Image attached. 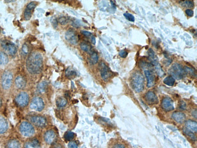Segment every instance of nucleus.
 I'll use <instances>...</instances> for the list:
<instances>
[{"mask_svg": "<svg viewBox=\"0 0 197 148\" xmlns=\"http://www.w3.org/2000/svg\"><path fill=\"white\" fill-rule=\"evenodd\" d=\"M76 75H77V73H76V72H75V70H73L68 69L66 71V75L67 77H69V78L75 77Z\"/></svg>", "mask_w": 197, "mask_h": 148, "instance_id": "obj_35", "label": "nucleus"}, {"mask_svg": "<svg viewBox=\"0 0 197 148\" xmlns=\"http://www.w3.org/2000/svg\"><path fill=\"white\" fill-rule=\"evenodd\" d=\"M172 118L178 123H182L186 119V116L181 112H175L172 114Z\"/></svg>", "mask_w": 197, "mask_h": 148, "instance_id": "obj_19", "label": "nucleus"}, {"mask_svg": "<svg viewBox=\"0 0 197 148\" xmlns=\"http://www.w3.org/2000/svg\"><path fill=\"white\" fill-rule=\"evenodd\" d=\"M124 16L129 21H131V22H134L135 21V17H133L131 14L124 13Z\"/></svg>", "mask_w": 197, "mask_h": 148, "instance_id": "obj_38", "label": "nucleus"}, {"mask_svg": "<svg viewBox=\"0 0 197 148\" xmlns=\"http://www.w3.org/2000/svg\"><path fill=\"white\" fill-rule=\"evenodd\" d=\"M8 129V122L6 118L0 116V133H4Z\"/></svg>", "mask_w": 197, "mask_h": 148, "instance_id": "obj_22", "label": "nucleus"}, {"mask_svg": "<svg viewBox=\"0 0 197 148\" xmlns=\"http://www.w3.org/2000/svg\"><path fill=\"white\" fill-rule=\"evenodd\" d=\"M6 148H21V144L18 140L12 139L7 143Z\"/></svg>", "mask_w": 197, "mask_h": 148, "instance_id": "obj_23", "label": "nucleus"}, {"mask_svg": "<svg viewBox=\"0 0 197 148\" xmlns=\"http://www.w3.org/2000/svg\"><path fill=\"white\" fill-rule=\"evenodd\" d=\"M8 57L7 55L3 52L0 51V65H4L8 63Z\"/></svg>", "mask_w": 197, "mask_h": 148, "instance_id": "obj_27", "label": "nucleus"}, {"mask_svg": "<svg viewBox=\"0 0 197 148\" xmlns=\"http://www.w3.org/2000/svg\"><path fill=\"white\" fill-rule=\"evenodd\" d=\"M112 148H126V146L123 143H115V145H114Z\"/></svg>", "mask_w": 197, "mask_h": 148, "instance_id": "obj_41", "label": "nucleus"}, {"mask_svg": "<svg viewBox=\"0 0 197 148\" xmlns=\"http://www.w3.org/2000/svg\"><path fill=\"white\" fill-rule=\"evenodd\" d=\"M181 5L182 7L187 8H193L194 7V2L192 1H180Z\"/></svg>", "mask_w": 197, "mask_h": 148, "instance_id": "obj_30", "label": "nucleus"}, {"mask_svg": "<svg viewBox=\"0 0 197 148\" xmlns=\"http://www.w3.org/2000/svg\"><path fill=\"white\" fill-rule=\"evenodd\" d=\"M184 72L186 74H189V75L193 76V77H194V76L195 77L196 76V71H195V70L194 68L186 66V67H184Z\"/></svg>", "mask_w": 197, "mask_h": 148, "instance_id": "obj_31", "label": "nucleus"}, {"mask_svg": "<svg viewBox=\"0 0 197 148\" xmlns=\"http://www.w3.org/2000/svg\"><path fill=\"white\" fill-rule=\"evenodd\" d=\"M75 137V133L71 131L66 132L64 135V138L66 141H71Z\"/></svg>", "mask_w": 197, "mask_h": 148, "instance_id": "obj_32", "label": "nucleus"}, {"mask_svg": "<svg viewBox=\"0 0 197 148\" xmlns=\"http://www.w3.org/2000/svg\"><path fill=\"white\" fill-rule=\"evenodd\" d=\"M44 108V103L43 99L38 97H36L33 98L30 104V108L32 110L38 111V112H41V111H43Z\"/></svg>", "mask_w": 197, "mask_h": 148, "instance_id": "obj_7", "label": "nucleus"}, {"mask_svg": "<svg viewBox=\"0 0 197 148\" xmlns=\"http://www.w3.org/2000/svg\"><path fill=\"white\" fill-rule=\"evenodd\" d=\"M169 72L175 80H181L185 75L184 68L178 63H175L171 66Z\"/></svg>", "mask_w": 197, "mask_h": 148, "instance_id": "obj_3", "label": "nucleus"}, {"mask_svg": "<svg viewBox=\"0 0 197 148\" xmlns=\"http://www.w3.org/2000/svg\"><path fill=\"white\" fill-rule=\"evenodd\" d=\"M99 67L101 78L105 81L108 80L112 77V72L111 71V69L104 62H101Z\"/></svg>", "mask_w": 197, "mask_h": 148, "instance_id": "obj_9", "label": "nucleus"}, {"mask_svg": "<svg viewBox=\"0 0 197 148\" xmlns=\"http://www.w3.org/2000/svg\"><path fill=\"white\" fill-rule=\"evenodd\" d=\"M44 138L48 144H52L56 140V133L53 130H49L44 133Z\"/></svg>", "mask_w": 197, "mask_h": 148, "instance_id": "obj_15", "label": "nucleus"}, {"mask_svg": "<svg viewBox=\"0 0 197 148\" xmlns=\"http://www.w3.org/2000/svg\"><path fill=\"white\" fill-rule=\"evenodd\" d=\"M192 115L195 118H197V110L196 109L195 110V112H194V111H193L192 112Z\"/></svg>", "mask_w": 197, "mask_h": 148, "instance_id": "obj_48", "label": "nucleus"}, {"mask_svg": "<svg viewBox=\"0 0 197 148\" xmlns=\"http://www.w3.org/2000/svg\"><path fill=\"white\" fill-rule=\"evenodd\" d=\"M68 148H78V145L75 142L70 141L68 144Z\"/></svg>", "mask_w": 197, "mask_h": 148, "instance_id": "obj_40", "label": "nucleus"}, {"mask_svg": "<svg viewBox=\"0 0 197 148\" xmlns=\"http://www.w3.org/2000/svg\"><path fill=\"white\" fill-rule=\"evenodd\" d=\"M131 86L136 92H141L145 88V78L142 74L138 72H135L131 77Z\"/></svg>", "mask_w": 197, "mask_h": 148, "instance_id": "obj_2", "label": "nucleus"}, {"mask_svg": "<svg viewBox=\"0 0 197 148\" xmlns=\"http://www.w3.org/2000/svg\"><path fill=\"white\" fill-rule=\"evenodd\" d=\"M90 40H91V42H92L94 44H95L96 40H95V36H94V35H91V36H90Z\"/></svg>", "mask_w": 197, "mask_h": 148, "instance_id": "obj_46", "label": "nucleus"}, {"mask_svg": "<svg viewBox=\"0 0 197 148\" xmlns=\"http://www.w3.org/2000/svg\"><path fill=\"white\" fill-rule=\"evenodd\" d=\"M163 82L165 84H166L167 86H174V84L175 82V80L172 76H169V77H167L166 78H164Z\"/></svg>", "mask_w": 197, "mask_h": 148, "instance_id": "obj_29", "label": "nucleus"}, {"mask_svg": "<svg viewBox=\"0 0 197 148\" xmlns=\"http://www.w3.org/2000/svg\"><path fill=\"white\" fill-rule=\"evenodd\" d=\"M155 71L157 72V74L158 75V76H160V77H163L165 75V73H164L163 70L162 69L161 67L160 66L159 64L157 65L156 66H155Z\"/></svg>", "mask_w": 197, "mask_h": 148, "instance_id": "obj_33", "label": "nucleus"}, {"mask_svg": "<svg viewBox=\"0 0 197 148\" xmlns=\"http://www.w3.org/2000/svg\"><path fill=\"white\" fill-rule=\"evenodd\" d=\"M13 81V75L10 71H5L1 77V86L4 89H9Z\"/></svg>", "mask_w": 197, "mask_h": 148, "instance_id": "obj_5", "label": "nucleus"}, {"mask_svg": "<svg viewBox=\"0 0 197 148\" xmlns=\"http://www.w3.org/2000/svg\"><path fill=\"white\" fill-rule=\"evenodd\" d=\"M66 40L72 44H76L78 41V36L73 29H69L65 34Z\"/></svg>", "mask_w": 197, "mask_h": 148, "instance_id": "obj_11", "label": "nucleus"}, {"mask_svg": "<svg viewBox=\"0 0 197 148\" xmlns=\"http://www.w3.org/2000/svg\"><path fill=\"white\" fill-rule=\"evenodd\" d=\"M26 68L32 74L40 73L43 68V57L38 52L31 53L26 61Z\"/></svg>", "mask_w": 197, "mask_h": 148, "instance_id": "obj_1", "label": "nucleus"}, {"mask_svg": "<svg viewBox=\"0 0 197 148\" xmlns=\"http://www.w3.org/2000/svg\"><path fill=\"white\" fill-rule=\"evenodd\" d=\"M185 126H186V129H187L188 131L193 133L197 132V124L196 121L192 120H188L186 121Z\"/></svg>", "mask_w": 197, "mask_h": 148, "instance_id": "obj_17", "label": "nucleus"}, {"mask_svg": "<svg viewBox=\"0 0 197 148\" xmlns=\"http://www.w3.org/2000/svg\"><path fill=\"white\" fill-rule=\"evenodd\" d=\"M24 148H41V145L37 139H32L24 145Z\"/></svg>", "mask_w": 197, "mask_h": 148, "instance_id": "obj_20", "label": "nucleus"}, {"mask_svg": "<svg viewBox=\"0 0 197 148\" xmlns=\"http://www.w3.org/2000/svg\"><path fill=\"white\" fill-rule=\"evenodd\" d=\"M145 74L146 75V79H147V86L149 88L153 87L156 82V78L155 75L153 74V72L152 70H146L145 71Z\"/></svg>", "mask_w": 197, "mask_h": 148, "instance_id": "obj_12", "label": "nucleus"}, {"mask_svg": "<svg viewBox=\"0 0 197 148\" xmlns=\"http://www.w3.org/2000/svg\"><path fill=\"white\" fill-rule=\"evenodd\" d=\"M148 57H149V60L151 63V65L153 66H156L158 65V58L157 55H155L154 51L152 49H149L148 51Z\"/></svg>", "mask_w": 197, "mask_h": 148, "instance_id": "obj_18", "label": "nucleus"}, {"mask_svg": "<svg viewBox=\"0 0 197 148\" xmlns=\"http://www.w3.org/2000/svg\"><path fill=\"white\" fill-rule=\"evenodd\" d=\"M15 86L17 87V88L23 89L26 85V79L23 77L19 75V76H18L16 78V79L15 80Z\"/></svg>", "mask_w": 197, "mask_h": 148, "instance_id": "obj_21", "label": "nucleus"}, {"mask_svg": "<svg viewBox=\"0 0 197 148\" xmlns=\"http://www.w3.org/2000/svg\"><path fill=\"white\" fill-rule=\"evenodd\" d=\"M98 61V55L95 51H93L90 54V62L92 65H95Z\"/></svg>", "mask_w": 197, "mask_h": 148, "instance_id": "obj_25", "label": "nucleus"}, {"mask_svg": "<svg viewBox=\"0 0 197 148\" xmlns=\"http://www.w3.org/2000/svg\"><path fill=\"white\" fill-rule=\"evenodd\" d=\"M186 107H187V105H186V103L183 101H181L179 103V108L181 110H186Z\"/></svg>", "mask_w": 197, "mask_h": 148, "instance_id": "obj_42", "label": "nucleus"}, {"mask_svg": "<svg viewBox=\"0 0 197 148\" xmlns=\"http://www.w3.org/2000/svg\"><path fill=\"white\" fill-rule=\"evenodd\" d=\"M184 131L185 132V133H186V135H188L192 140H196V137H195V135H194V133L188 131L187 129H185L184 130Z\"/></svg>", "mask_w": 197, "mask_h": 148, "instance_id": "obj_36", "label": "nucleus"}, {"mask_svg": "<svg viewBox=\"0 0 197 148\" xmlns=\"http://www.w3.org/2000/svg\"><path fill=\"white\" fill-rule=\"evenodd\" d=\"M52 24L55 27H56L57 26V21L56 19H54L52 22Z\"/></svg>", "mask_w": 197, "mask_h": 148, "instance_id": "obj_47", "label": "nucleus"}, {"mask_svg": "<svg viewBox=\"0 0 197 148\" xmlns=\"http://www.w3.org/2000/svg\"><path fill=\"white\" fill-rule=\"evenodd\" d=\"M29 101V95L24 92L19 93L15 98V102L19 107L23 108L26 106Z\"/></svg>", "mask_w": 197, "mask_h": 148, "instance_id": "obj_8", "label": "nucleus"}, {"mask_svg": "<svg viewBox=\"0 0 197 148\" xmlns=\"http://www.w3.org/2000/svg\"><path fill=\"white\" fill-rule=\"evenodd\" d=\"M82 34H83L84 36H87V37H89V36H90L92 35L91 33H90L89 32H87V31H82Z\"/></svg>", "mask_w": 197, "mask_h": 148, "instance_id": "obj_44", "label": "nucleus"}, {"mask_svg": "<svg viewBox=\"0 0 197 148\" xmlns=\"http://www.w3.org/2000/svg\"><path fill=\"white\" fill-rule=\"evenodd\" d=\"M1 46L10 55L14 56L17 53V49L15 45L10 41L3 40L1 41Z\"/></svg>", "mask_w": 197, "mask_h": 148, "instance_id": "obj_6", "label": "nucleus"}, {"mask_svg": "<svg viewBox=\"0 0 197 148\" xmlns=\"http://www.w3.org/2000/svg\"><path fill=\"white\" fill-rule=\"evenodd\" d=\"M58 21L60 24H61L62 25H65L66 24L68 21H69V18L67 17H62L59 18L58 19Z\"/></svg>", "mask_w": 197, "mask_h": 148, "instance_id": "obj_37", "label": "nucleus"}, {"mask_svg": "<svg viewBox=\"0 0 197 148\" xmlns=\"http://www.w3.org/2000/svg\"><path fill=\"white\" fill-rule=\"evenodd\" d=\"M52 148H64V147L60 143H55Z\"/></svg>", "mask_w": 197, "mask_h": 148, "instance_id": "obj_45", "label": "nucleus"}, {"mask_svg": "<svg viewBox=\"0 0 197 148\" xmlns=\"http://www.w3.org/2000/svg\"><path fill=\"white\" fill-rule=\"evenodd\" d=\"M145 99L149 104H157L158 103V99L157 95L152 91H149L146 94Z\"/></svg>", "mask_w": 197, "mask_h": 148, "instance_id": "obj_14", "label": "nucleus"}, {"mask_svg": "<svg viewBox=\"0 0 197 148\" xmlns=\"http://www.w3.org/2000/svg\"><path fill=\"white\" fill-rule=\"evenodd\" d=\"M36 6V2H31L27 6L24 11V18L26 20H29L32 14L33 9Z\"/></svg>", "mask_w": 197, "mask_h": 148, "instance_id": "obj_16", "label": "nucleus"}, {"mask_svg": "<svg viewBox=\"0 0 197 148\" xmlns=\"http://www.w3.org/2000/svg\"><path fill=\"white\" fill-rule=\"evenodd\" d=\"M80 48L83 51L89 53V54H90L94 51V49H92V48L89 44H87L86 43H81Z\"/></svg>", "mask_w": 197, "mask_h": 148, "instance_id": "obj_26", "label": "nucleus"}, {"mask_svg": "<svg viewBox=\"0 0 197 148\" xmlns=\"http://www.w3.org/2000/svg\"><path fill=\"white\" fill-rule=\"evenodd\" d=\"M19 131L23 136L30 137L35 133V129L31 123L27 121H23L19 126Z\"/></svg>", "mask_w": 197, "mask_h": 148, "instance_id": "obj_4", "label": "nucleus"}, {"mask_svg": "<svg viewBox=\"0 0 197 148\" xmlns=\"http://www.w3.org/2000/svg\"><path fill=\"white\" fill-rule=\"evenodd\" d=\"M186 14L188 16V17H192L194 15V11L190 9H186Z\"/></svg>", "mask_w": 197, "mask_h": 148, "instance_id": "obj_43", "label": "nucleus"}, {"mask_svg": "<svg viewBox=\"0 0 197 148\" xmlns=\"http://www.w3.org/2000/svg\"><path fill=\"white\" fill-rule=\"evenodd\" d=\"M2 105V101H1V99H0V107Z\"/></svg>", "mask_w": 197, "mask_h": 148, "instance_id": "obj_49", "label": "nucleus"}, {"mask_svg": "<svg viewBox=\"0 0 197 148\" xmlns=\"http://www.w3.org/2000/svg\"><path fill=\"white\" fill-rule=\"evenodd\" d=\"M67 99L64 97H58L57 99L56 104L58 107L59 108H63L67 104Z\"/></svg>", "mask_w": 197, "mask_h": 148, "instance_id": "obj_28", "label": "nucleus"}, {"mask_svg": "<svg viewBox=\"0 0 197 148\" xmlns=\"http://www.w3.org/2000/svg\"><path fill=\"white\" fill-rule=\"evenodd\" d=\"M161 106L166 111H171L174 109L173 101L169 97H166L162 100Z\"/></svg>", "mask_w": 197, "mask_h": 148, "instance_id": "obj_13", "label": "nucleus"}, {"mask_svg": "<svg viewBox=\"0 0 197 148\" xmlns=\"http://www.w3.org/2000/svg\"><path fill=\"white\" fill-rule=\"evenodd\" d=\"M128 55V52L126 50H122L119 52V55L121 58H126Z\"/></svg>", "mask_w": 197, "mask_h": 148, "instance_id": "obj_39", "label": "nucleus"}, {"mask_svg": "<svg viewBox=\"0 0 197 148\" xmlns=\"http://www.w3.org/2000/svg\"><path fill=\"white\" fill-rule=\"evenodd\" d=\"M48 88V82L45 81L40 82L37 86V91L40 94H43L46 92Z\"/></svg>", "mask_w": 197, "mask_h": 148, "instance_id": "obj_24", "label": "nucleus"}, {"mask_svg": "<svg viewBox=\"0 0 197 148\" xmlns=\"http://www.w3.org/2000/svg\"><path fill=\"white\" fill-rule=\"evenodd\" d=\"M21 52H22V53L26 56L27 55L29 52H30V48H29V46L27 44H24L22 48V50H21Z\"/></svg>", "mask_w": 197, "mask_h": 148, "instance_id": "obj_34", "label": "nucleus"}, {"mask_svg": "<svg viewBox=\"0 0 197 148\" xmlns=\"http://www.w3.org/2000/svg\"><path fill=\"white\" fill-rule=\"evenodd\" d=\"M30 121L35 126L38 128H43L46 125V120L45 118L41 116L35 115L30 117Z\"/></svg>", "mask_w": 197, "mask_h": 148, "instance_id": "obj_10", "label": "nucleus"}]
</instances>
